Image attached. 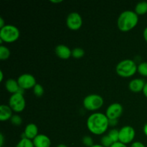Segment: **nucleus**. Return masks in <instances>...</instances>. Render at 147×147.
<instances>
[{
  "mask_svg": "<svg viewBox=\"0 0 147 147\" xmlns=\"http://www.w3.org/2000/svg\"><path fill=\"white\" fill-rule=\"evenodd\" d=\"M88 129L94 135H102L109 127V119L104 113L96 112L88 118Z\"/></svg>",
  "mask_w": 147,
  "mask_h": 147,
  "instance_id": "f257e3e1",
  "label": "nucleus"
},
{
  "mask_svg": "<svg viewBox=\"0 0 147 147\" xmlns=\"http://www.w3.org/2000/svg\"><path fill=\"white\" fill-rule=\"evenodd\" d=\"M139 22V16L131 10H126L121 13L117 20L118 28L120 31L126 32L133 30Z\"/></svg>",
  "mask_w": 147,
  "mask_h": 147,
  "instance_id": "f03ea898",
  "label": "nucleus"
},
{
  "mask_svg": "<svg viewBox=\"0 0 147 147\" xmlns=\"http://www.w3.org/2000/svg\"><path fill=\"white\" fill-rule=\"evenodd\" d=\"M138 66L134 60L126 59L119 62L116 67V73L122 78H130L137 72Z\"/></svg>",
  "mask_w": 147,
  "mask_h": 147,
  "instance_id": "7ed1b4c3",
  "label": "nucleus"
},
{
  "mask_svg": "<svg viewBox=\"0 0 147 147\" xmlns=\"http://www.w3.org/2000/svg\"><path fill=\"white\" fill-rule=\"evenodd\" d=\"M20 35L19 29L11 24H7L0 29V39L6 43H12L17 41Z\"/></svg>",
  "mask_w": 147,
  "mask_h": 147,
  "instance_id": "20e7f679",
  "label": "nucleus"
},
{
  "mask_svg": "<svg viewBox=\"0 0 147 147\" xmlns=\"http://www.w3.org/2000/svg\"><path fill=\"white\" fill-rule=\"evenodd\" d=\"M104 103L103 97L98 94H90L83 99V106L90 111H96L100 109Z\"/></svg>",
  "mask_w": 147,
  "mask_h": 147,
  "instance_id": "39448f33",
  "label": "nucleus"
},
{
  "mask_svg": "<svg viewBox=\"0 0 147 147\" xmlns=\"http://www.w3.org/2000/svg\"><path fill=\"white\" fill-rule=\"evenodd\" d=\"M9 106L13 111L16 113H20L25 109L26 101L24 95L20 93L12 94L9 100Z\"/></svg>",
  "mask_w": 147,
  "mask_h": 147,
  "instance_id": "423d86ee",
  "label": "nucleus"
},
{
  "mask_svg": "<svg viewBox=\"0 0 147 147\" xmlns=\"http://www.w3.org/2000/svg\"><path fill=\"white\" fill-rule=\"evenodd\" d=\"M66 25L73 31L80 30L83 25V19L80 14L75 11L70 13L66 19Z\"/></svg>",
  "mask_w": 147,
  "mask_h": 147,
  "instance_id": "0eeeda50",
  "label": "nucleus"
},
{
  "mask_svg": "<svg viewBox=\"0 0 147 147\" xmlns=\"http://www.w3.org/2000/svg\"><path fill=\"white\" fill-rule=\"evenodd\" d=\"M136 135L134 129L131 126H124L119 130V142L124 144L131 143Z\"/></svg>",
  "mask_w": 147,
  "mask_h": 147,
  "instance_id": "6e6552de",
  "label": "nucleus"
},
{
  "mask_svg": "<svg viewBox=\"0 0 147 147\" xmlns=\"http://www.w3.org/2000/svg\"><path fill=\"white\" fill-rule=\"evenodd\" d=\"M17 82H18L20 87L23 90L33 88L37 84L34 76L32 74H29V73H24V74L21 75L17 79Z\"/></svg>",
  "mask_w": 147,
  "mask_h": 147,
  "instance_id": "1a4fd4ad",
  "label": "nucleus"
},
{
  "mask_svg": "<svg viewBox=\"0 0 147 147\" xmlns=\"http://www.w3.org/2000/svg\"><path fill=\"white\" fill-rule=\"evenodd\" d=\"M123 106L119 103H111L107 108L106 111V115L109 120L118 119L123 113Z\"/></svg>",
  "mask_w": 147,
  "mask_h": 147,
  "instance_id": "9d476101",
  "label": "nucleus"
},
{
  "mask_svg": "<svg viewBox=\"0 0 147 147\" xmlns=\"http://www.w3.org/2000/svg\"><path fill=\"white\" fill-rule=\"evenodd\" d=\"M38 135V128L34 123H29L26 126L24 132L22 134V139H27L33 140Z\"/></svg>",
  "mask_w": 147,
  "mask_h": 147,
  "instance_id": "9b49d317",
  "label": "nucleus"
},
{
  "mask_svg": "<svg viewBox=\"0 0 147 147\" xmlns=\"http://www.w3.org/2000/svg\"><path fill=\"white\" fill-rule=\"evenodd\" d=\"M55 53L59 58L67 60L72 56V50L65 45H58L55 49Z\"/></svg>",
  "mask_w": 147,
  "mask_h": 147,
  "instance_id": "f8f14e48",
  "label": "nucleus"
},
{
  "mask_svg": "<svg viewBox=\"0 0 147 147\" xmlns=\"http://www.w3.org/2000/svg\"><path fill=\"white\" fill-rule=\"evenodd\" d=\"M146 82L144 79L135 78L131 80L129 84V90L133 93H140L142 92L144 88Z\"/></svg>",
  "mask_w": 147,
  "mask_h": 147,
  "instance_id": "ddd939ff",
  "label": "nucleus"
},
{
  "mask_svg": "<svg viewBox=\"0 0 147 147\" xmlns=\"http://www.w3.org/2000/svg\"><path fill=\"white\" fill-rule=\"evenodd\" d=\"M32 141L34 147L51 146V140L48 136L45 134H38Z\"/></svg>",
  "mask_w": 147,
  "mask_h": 147,
  "instance_id": "4468645a",
  "label": "nucleus"
},
{
  "mask_svg": "<svg viewBox=\"0 0 147 147\" xmlns=\"http://www.w3.org/2000/svg\"><path fill=\"white\" fill-rule=\"evenodd\" d=\"M5 88L7 89V91L9 93H11L12 94H15V93H18L20 91V88H21L19 86V83L17 82V80H14V79L10 78L6 81L5 83Z\"/></svg>",
  "mask_w": 147,
  "mask_h": 147,
  "instance_id": "2eb2a0df",
  "label": "nucleus"
},
{
  "mask_svg": "<svg viewBox=\"0 0 147 147\" xmlns=\"http://www.w3.org/2000/svg\"><path fill=\"white\" fill-rule=\"evenodd\" d=\"M12 111L9 106L7 105H1L0 106V121H6L11 119L12 117Z\"/></svg>",
  "mask_w": 147,
  "mask_h": 147,
  "instance_id": "dca6fc26",
  "label": "nucleus"
},
{
  "mask_svg": "<svg viewBox=\"0 0 147 147\" xmlns=\"http://www.w3.org/2000/svg\"><path fill=\"white\" fill-rule=\"evenodd\" d=\"M134 11L139 15H144L147 13V2L146 1H140L135 7Z\"/></svg>",
  "mask_w": 147,
  "mask_h": 147,
  "instance_id": "f3484780",
  "label": "nucleus"
},
{
  "mask_svg": "<svg viewBox=\"0 0 147 147\" xmlns=\"http://www.w3.org/2000/svg\"><path fill=\"white\" fill-rule=\"evenodd\" d=\"M10 50L5 46H0V60H6L10 57Z\"/></svg>",
  "mask_w": 147,
  "mask_h": 147,
  "instance_id": "a211bd4d",
  "label": "nucleus"
},
{
  "mask_svg": "<svg viewBox=\"0 0 147 147\" xmlns=\"http://www.w3.org/2000/svg\"><path fill=\"white\" fill-rule=\"evenodd\" d=\"M16 147H34V146L32 140L24 138V139H21V140L17 143Z\"/></svg>",
  "mask_w": 147,
  "mask_h": 147,
  "instance_id": "6ab92c4d",
  "label": "nucleus"
},
{
  "mask_svg": "<svg viewBox=\"0 0 147 147\" xmlns=\"http://www.w3.org/2000/svg\"><path fill=\"white\" fill-rule=\"evenodd\" d=\"M108 136L111 138L113 143L119 142V130L118 129H113L110 130L108 134Z\"/></svg>",
  "mask_w": 147,
  "mask_h": 147,
  "instance_id": "aec40b11",
  "label": "nucleus"
},
{
  "mask_svg": "<svg viewBox=\"0 0 147 147\" xmlns=\"http://www.w3.org/2000/svg\"><path fill=\"white\" fill-rule=\"evenodd\" d=\"M85 55V51L80 47H76L72 50V56L76 59H80Z\"/></svg>",
  "mask_w": 147,
  "mask_h": 147,
  "instance_id": "412c9836",
  "label": "nucleus"
},
{
  "mask_svg": "<svg viewBox=\"0 0 147 147\" xmlns=\"http://www.w3.org/2000/svg\"><path fill=\"white\" fill-rule=\"evenodd\" d=\"M137 71L141 76L147 77V62H142L138 65Z\"/></svg>",
  "mask_w": 147,
  "mask_h": 147,
  "instance_id": "4be33fe9",
  "label": "nucleus"
},
{
  "mask_svg": "<svg viewBox=\"0 0 147 147\" xmlns=\"http://www.w3.org/2000/svg\"><path fill=\"white\" fill-rule=\"evenodd\" d=\"M113 144L114 143L112 142V140L111 139V138L108 136V134L102 136V138L100 139V144L104 147H111Z\"/></svg>",
  "mask_w": 147,
  "mask_h": 147,
  "instance_id": "5701e85b",
  "label": "nucleus"
},
{
  "mask_svg": "<svg viewBox=\"0 0 147 147\" xmlns=\"http://www.w3.org/2000/svg\"><path fill=\"white\" fill-rule=\"evenodd\" d=\"M44 88L42 87V86L40 84H37L35 85L34 88H33V93L37 97H41L42 96V95L44 94Z\"/></svg>",
  "mask_w": 147,
  "mask_h": 147,
  "instance_id": "b1692460",
  "label": "nucleus"
},
{
  "mask_svg": "<svg viewBox=\"0 0 147 147\" xmlns=\"http://www.w3.org/2000/svg\"><path fill=\"white\" fill-rule=\"evenodd\" d=\"M10 121L14 126H20L22 123V119L19 115H13L12 117L10 119Z\"/></svg>",
  "mask_w": 147,
  "mask_h": 147,
  "instance_id": "393cba45",
  "label": "nucleus"
},
{
  "mask_svg": "<svg viewBox=\"0 0 147 147\" xmlns=\"http://www.w3.org/2000/svg\"><path fill=\"white\" fill-rule=\"evenodd\" d=\"M83 144L84 146L87 147H91L93 146V140L90 136H85L83 138Z\"/></svg>",
  "mask_w": 147,
  "mask_h": 147,
  "instance_id": "a878e982",
  "label": "nucleus"
},
{
  "mask_svg": "<svg viewBox=\"0 0 147 147\" xmlns=\"http://www.w3.org/2000/svg\"><path fill=\"white\" fill-rule=\"evenodd\" d=\"M130 147H146V146L142 142H135L134 143H132V144L131 145Z\"/></svg>",
  "mask_w": 147,
  "mask_h": 147,
  "instance_id": "bb28decb",
  "label": "nucleus"
},
{
  "mask_svg": "<svg viewBox=\"0 0 147 147\" xmlns=\"http://www.w3.org/2000/svg\"><path fill=\"white\" fill-rule=\"evenodd\" d=\"M111 147H127L126 144L123 143H121L120 142H116V143H114L113 145H112Z\"/></svg>",
  "mask_w": 147,
  "mask_h": 147,
  "instance_id": "cd10ccee",
  "label": "nucleus"
},
{
  "mask_svg": "<svg viewBox=\"0 0 147 147\" xmlns=\"http://www.w3.org/2000/svg\"><path fill=\"white\" fill-rule=\"evenodd\" d=\"M118 124V119H113V120H109V126H115Z\"/></svg>",
  "mask_w": 147,
  "mask_h": 147,
  "instance_id": "c85d7f7f",
  "label": "nucleus"
},
{
  "mask_svg": "<svg viewBox=\"0 0 147 147\" xmlns=\"http://www.w3.org/2000/svg\"><path fill=\"white\" fill-rule=\"evenodd\" d=\"M4 137L3 136L2 134H0V147L4 146Z\"/></svg>",
  "mask_w": 147,
  "mask_h": 147,
  "instance_id": "c756f323",
  "label": "nucleus"
},
{
  "mask_svg": "<svg viewBox=\"0 0 147 147\" xmlns=\"http://www.w3.org/2000/svg\"><path fill=\"white\" fill-rule=\"evenodd\" d=\"M5 25H7V24H5V22H4V19L2 18V17H0V28H3V27H4Z\"/></svg>",
  "mask_w": 147,
  "mask_h": 147,
  "instance_id": "7c9ffc66",
  "label": "nucleus"
},
{
  "mask_svg": "<svg viewBox=\"0 0 147 147\" xmlns=\"http://www.w3.org/2000/svg\"><path fill=\"white\" fill-rule=\"evenodd\" d=\"M142 92H143V93H144V95L145 97L147 98V82L146 83V84H145L144 88V90Z\"/></svg>",
  "mask_w": 147,
  "mask_h": 147,
  "instance_id": "2f4dec72",
  "label": "nucleus"
},
{
  "mask_svg": "<svg viewBox=\"0 0 147 147\" xmlns=\"http://www.w3.org/2000/svg\"><path fill=\"white\" fill-rule=\"evenodd\" d=\"M143 36H144V40L147 42V27L144 29V30Z\"/></svg>",
  "mask_w": 147,
  "mask_h": 147,
  "instance_id": "473e14b6",
  "label": "nucleus"
},
{
  "mask_svg": "<svg viewBox=\"0 0 147 147\" xmlns=\"http://www.w3.org/2000/svg\"><path fill=\"white\" fill-rule=\"evenodd\" d=\"M63 1V0H50V2L54 3V4H58V3H61Z\"/></svg>",
  "mask_w": 147,
  "mask_h": 147,
  "instance_id": "72a5a7b5",
  "label": "nucleus"
},
{
  "mask_svg": "<svg viewBox=\"0 0 147 147\" xmlns=\"http://www.w3.org/2000/svg\"><path fill=\"white\" fill-rule=\"evenodd\" d=\"M143 131H144V134L147 136V123L144 125V126Z\"/></svg>",
  "mask_w": 147,
  "mask_h": 147,
  "instance_id": "f704fd0d",
  "label": "nucleus"
},
{
  "mask_svg": "<svg viewBox=\"0 0 147 147\" xmlns=\"http://www.w3.org/2000/svg\"><path fill=\"white\" fill-rule=\"evenodd\" d=\"M3 79H4V73H3L2 70H1L0 71V81L2 82Z\"/></svg>",
  "mask_w": 147,
  "mask_h": 147,
  "instance_id": "c9c22d12",
  "label": "nucleus"
},
{
  "mask_svg": "<svg viewBox=\"0 0 147 147\" xmlns=\"http://www.w3.org/2000/svg\"><path fill=\"white\" fill-rule=\"evenodd\" d=\"M91 147H104V146H102L101 144H94L93 146H92Z\"/></svg>",
  "mask_w": 147,
  "mask_h": 147,
  "instance_id": "e433bc0d",
  "label": "nucleus"
},
{
  "mask_svg": "<svg viewBox=\"0 0 147 147\" xmlns=\"http://www.w3.org/2000/svg\"><path fill=\"white\" fill-rule=\"evenodd\" d=\"M57 147H68V146H67L66 145L63 144H59Z\"/></svg>",
  "mask_w": 147,
  "mask_h": 147,
  "instance_id": "4c0bfd02",
  "label": "nucleus"
},
{
  "mask_svg": "<svg viewBox=\"0 0 147 147\" xmlns=\"http://www.w3.org/2000/svg\"><path fill=\"white\" fill-rule=\"evenodd\" d=\"M3 147H8V146H3Z\"/></svg>",
  "mask_w": 147,
  "mask_h": 147,
  "instance_id": "58836bf2",
  "label": "nucleus"
}]
</instances>
